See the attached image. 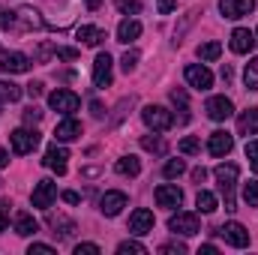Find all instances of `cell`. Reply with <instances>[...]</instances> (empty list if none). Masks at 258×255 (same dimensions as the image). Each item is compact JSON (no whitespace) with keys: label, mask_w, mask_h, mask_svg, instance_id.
I'll return each mask as SVG.
<instances>
[{"label":"cell","mask_w":258,"mask_h":255,"mask_svg":"<svg viewBox=\"0 0 258 255\" xmlns=\"http://www.w3.org/2000/svg\"><path fill=\"white\" fill-rule=\"evenodd\" d=\"M216 180H219V192L225 195V210H234V180H237V165L225 162V165H216Z\"/></svg>","instance_id":"cell-1"},{"label":"cell","mask_w":258,"mask_h":255,"mask_svg":"<svg viewBox=\"0 0 258 255\" xmlns=\"http://www.w3.org/2000/svg\"><path fill=\"white\" fill-rule=\"evenodd\" d=\"M141 117H144V123L153 132H168V129L174 126V114L168 108H162V105H147L141 111Z\"/></svg>","instance_id":"cell-2"},{"label":"cell","mask_w":258,"mask_h":255,"mask_svg":"<svg viewBox=\"0 0 258 255\" xmlns=\"http://www.w3.org/2000/svg\"><path fill=\"white\" fill-rule=\"evenodd\" d=\"M9 141H12V150L24 156V153L36 150V144H39V132H36V129H15V132L9 135Z\"/></svg>","instance_id":"cell-3"},{"label":"cell","mask_w":258,"mask_h":255,"mask_svg":"<svg viewBox=\"0 0 258 255\" xmlns=\"http://www.w3.org/2000/svg\"><path fill=\"white\" fill-rule=\"evenodd\" d=\"M168 228H171L174 234H183V237H192V234H198V228H201V222H198V216H195V213H174V216L168 219Z\"/></svg>","instance_id":"cell-4"},{"label":"cell","mask_w":258,"mask_h":255,"mask_svg":"<svg viewBox=\"0 0 258 255\" xmlns=\"http://www.w3.org/2000/svg\"><path fill=\"white\" fill-rule=\"evenodd\" d=\"M48 105H51L54 111H60V114H75L78 105H81V99H78L72 90H54V93L48 96Z\"/></svg>","instance_id":"cell-5"},{"label":"cell","mask_w":258,"mask_h":255,"mask_svg":"<svg viewBox=\"0 0 258 255\" xmlns=\"http://www.w3.org/2000/svg\"><path fill=\"white\" fill-rule=\"evenodd\" d=\"M54 198H57V183H54V180H39L36 189H33V195H30L33 207H39V210H48V207L54 204Z\"/></svg>","instance_id":"cell-6"},{"label":"cell","mask_w":258,"mask_h":255,"mask_svg":"<svg viewBox=\"0 0 258 255\" xmlns=\"http://www.w3.org/2000/svg\"><path fill=\"white\" fill-rule=\"evenodd\" d=\"M219 234H222V240H225L228 246H237V249L249 246V231H246L240 222H225V225L219 228Z\"/></svg>","instance_id":"cell-7"},{"label":"cell","mask_w":258,"mask_h":255,"mask_svg":"<svg viewBox=\"0 0 258 255\" xmlns=\"http://www.w3.org/2000/svg\"><path fill=\"white\" fill-rule=\"evenodd\" d=\"M204 111H207L210 120H228L234 114V105H231L228 96H210L207 105H204Z\"/></svg>","instance_id":"cell-8"},{"label":"cell","mask_w":258,"mask_h":255,"mask_svg":"<svg viewBox=\"0 0 258 255\" xmlns=\"http://www.w3.org/2000/svg\"><path fill=\"white\" fill-rule=\"evenodd\" d=\"M153 198H156V204H159V207H168V210L183 204V192L177 189V186H171V183H162V186H156Z\"/></svg>","instance_id":"cell-9"},{"label":"cell","mask_w":258,"mask_h":255,"mask_svg":"<svg viewBox=\"0 0 258 255\" xmlns=\"http://www.w3.org/2000/svg\"><path fill=\"white\" fill-rule=\"evenodd\" d=\"M186 81L192 84L195 90H210L213 87V75L207 66H198V63H189L186 66Z\"/></svg>","instance_id":"cell-10"},{"label":"cell","mask_w":258,"mask_h":255,"mask_svg":"<svg viewBox=\"0 0 258 255\" xmlns=\"http://www.w3.org/2000/svg\"><path fill=\"white\" fill-rule=\"evenodd\" d=\"M111 57H108V51L105 54H99L96 60H93V84L96 87H111Z\"/></svg>","instance_id":"cell-11"},{"label":"cell","mask_w":258,"mask_h":255,"mask_svg":"<svg viewBox=\"0 0 258 255\" xmlns=\"http://www.w3.org/2000/svg\"><path fill=\"white\" fill-rule=\"evenodd\" d=\"M255 9V0H219V12L225 18H243Z\"/></svg>","instance_id":"cell-12"},{"label":"cell","mask_w":258,"mask_h":255,"mask_svg":"<svg viewBox=\"0 0 258 255\" xmlns=\"http://www.w3.org/2000/svg\"><path fill=\"white\" fill-rule=\"evenodd\" d=\"M231 147H234V138H231L225 129H216V132H210L207 150H210L213 156H225V153H231Z\"/></svg>","instance_id":"cell-13"},{"label":"cell","mask_w":258,"mask_h":255,"mask_svg":"<svg viewBox=\"0 0 258 255\" xmlns=\"http://www.w3.org/2000/svg\"><path fill=\"white\" fill-rule=\"evenodd\" d=\"M129 231L132 234H150L153 231V213L147 207H138L132 216H129Z\"/></svg>","instance_id":"cell-14"},{"label":"cell","mask_w":258,"mask_h":255,"mask_svg":"<svg viewBox=\"0 0 258 255\" xmlns=\"http://www.w3.org/2000/svg\"><path fill=\"white\" fill-rule=\"evenodd\" d=\"M0 69H3V72H9V75H21V72H27V69H30V57H27V54H21V51L3 54Z\"/></svg>","instance_id":"cell-15"},{"label":"cell","mask_w":258,"mask_h":255,"mask_svg":"<svg viewBox=\"0 0 258 255\" xmlns=\"http://www.w3.org/2000/svg\"><path fill=\"white\" fill-rule=\"evenodd\" d=\"M252 48H255V33L246 30V27H237V30L231 33V51H234V54H246V51H252Z\"/></svg>","instance_id":"cell-16"},{"label":"cell","mask_w":258,"mask_h":255,"mask_svg":"<svg viewBox=\"0 0 258 255\" xmlns=\"http://www.w3.org/2000/svg\"><path fill=\"white\" fill-rule=\"evenodd\" d=\"M45 165L51 168V171H57V174H66V168H69V150L66 147H48V153H45Z\"/></svg>","instance_id":"cell-17"},{"label":"cell","mask_w":258,"mask_h":255,"mask_svg":"<svg viewBox=\"0 0 258 255\" xmlns=\"http://www.w3.org/2000/svg\"><path fill=\"white\" fill-rule=\"evenodd\" d=\"M123 207H126V195H123V192H105V195L99 198V210H102L105 216H117Z\"/></svg>","instance_id":"cell-18"},{"label":"cell","mask_w":258,"mask_h":255,"mask_svg":"<svg viewBox=\"0 0 258 255\" xmlns=\"http://www.w3.org/2000/svg\"><path fill=\"white\" fill-rule=\"evenodd\" d=\"M48 228H51V234L57 237V240H69L72 234H75V222L72 219H66V216H48Z\"/></svg>","instance_id":"cell-19"},{"label":"cell","mask_w":258,"mask_h":255,"mask_svg":"<svg viewBox=\"0 0 258 255\" xmlns=\"http://www.w3.org/2000/svg\"><path fill=\"white\" fill-rule=\"evenodd\" d=\"M78 135H81V123H78L75 117H69V114H66V120H60L57 129H54V138H57V141H75Z\"/></svg>","instance_id":"cell-20"},{"label":"cell","mask_w":258,"mask_h":255,"mask_svg":"<svg viewBox=\"0 0 258 255\" xmlns=\"http://www.w3.org/2000/svg\"><path fill=\"white\" fill-rule=\"evenodd\" d=\"M237 129H240V135H255L258 132V108H246L237 117Z\"/></svg>","instance_id":"cell-21"},{"label":"cell","mask_w":258,"mask_h":255,"mask_svg":"<svg viewBox=\"0 0 258 255\" xmlns=\"http://www.w3.org/2000/svg\"><path fill=\"white\" fill-rule=\"evenodd\" d=\"M78 39L84 42V45H102L105 39H108V33L105 30H99V27H78Z\"/></svg>","instance_id":"cell-22"},{"label":"cell","mask_w":258,"mask_h":255,"mask_svg":"<svg viewBox=\"0 0 258 255\" xmlns=\"http://www.w3.org/2000/svg\"><path fill=\"white\" fill-rule=\"evenodd\" d=\"M36 231H39V225H36V219H33L30 213H15V234L30 237V234H36Z\"/></svg>","instance_id":"cell-23"},{"label":"cell","mask_w":258,"mask_h":255,"mask_svg":"<svg viewBox=\"0 0 258 255\" xmlns=\"http://www.w3.org/2000/svg\"><path fill=\"white\" fill-rule=\"evenodd\" d=\"M138 36H141V24H138L135 18L120 21V27H117V39H120V42H132V39H138Z\"/></svg>","instance_id":"cell-24"},{"label":"cell","mask_w":258,"mask_h":255,"mask_svg":"<svg viewBox=\"0 0 258 255\" xmlns=\"http://www.w3.org/2000/svg\"><path fill=\"white\" fill-rule=\"evenodd\" d=\"M138 171H141V159H138V156H123V159H117V174H123V177H138Z\"/></svg>","instance_id":"cell-25"},{"label":"cell","mask_w":258,"mask_h":255,"mask_svg":"<svg viewBox=\"0 0 258 255\" xmlns=\"http://www.w3.org/2000/svg\"><path fill=\"white\" fill-rule=\"evenodd\" d=\"M21 99V87L12 81H0V102H15Z\"/></svg>","instance_id":"cell-26"},{"label":"cell","mask_w":258,"mask_h":255,"mask_svg":"<svg viewBox=\"0 0 258 255\" xmlns=\"http://www.w3.org/2000/svg\"><path fill=\"white\" fill-rule=\"evenodd\" d=\"M195 204H198L201 213H213V210H216V195L207 192V189H201L198 192V198H195Z\"/></svg>","instance_id":"cell-27"},{"label":"cell","mask_w":258,"mask_h":255,"mask_svg":"<svg viewBox=\"0 0 258 255\" xmlns=\"http://www.w3.org/2000/svg\"><path fill=\"white\" fill-rule=\"evenodd\" d=\"M222 54V45L219 42H204V45H198V57L201 60H216Z\"/></svg>","instance_id":"cell-28"},{"label":"cell","mask_w":258,"mask_h":255,"mask_svg":"<svg viewBox=\"0 0 258 255\" xmlns=\"http://www.w3.org/2000/svg\"><path fill=\"white\" fill-rule=\"evenodd\" d=\"M183 171H186V162H183V159H168V162H165V168H162V174H165L168 180L180 177Z\"/></svg>","instance_id":"cell-29"},{"label":"cell","mask_w":258,"mask_h":255,"mask_svg":"<svg viewBox=\"0 0 258 255\" xmlns=\"http://www.w3.org/2000/svg\"><path fill=\"white\" fill-rule=\"evenodd\" d=\"M243 81H246V87H249V90H258V57H252V60L246 63Z\"/></svg>","instance_id":"cell-30"},{"label":"cell","mask_w":258,"mask_h":255,"mask_svg":"<svg viewBox=\"0 0 258 255\" xmlns=\"http://www.w3.org/2000/svg\"><path fill=\"white\" fill-rule=\"evenodd\" d=\"M141 147L150 150V153H165V141H162V138H150V135H144V138H141Z\"/></svg>","instance_id":"cell-31"},{"label":"cell","mask_w":258,"mask_h":255,"mask_svg":"<svg viewBox=\"0 0 258 255\" xmlns=\"http://www.w3.org/2000/svg\"><path fill=\"white\" fill-rule=\"evenodd\" d=\"M243 201H246L249 207H258V180H249V183L243 186Z\"/></svg>","instance_id":"cell-32"},{"label":"cell","mask_w":258,"mask_h":255,"mask_svg":"<svg viewBox=\"0 0 258 255\" xmlns=\"http://www.w3.org/2000/svg\"><path fill=\"white\" fill-rule=\"evenodd\" d=\"M18 15H21L24 27H39V24H42V21H39V12H36V9H21Z\"/></svg>","instance_id":"cell-33"},{"label":"cell","mask_w":258,"mask_h":255,"mask_svg":"<svg viewBox=\"0 0 258 255\" xmlns=\"http://www.w3.org/2000/svg\"><path fill=\"white\" fill-rule=\"evenodd\" d=\"M117 252H120V255H129V252H135V255H144L147 249H144L141 243H135V240H123V243L117 246Z\"/></svg>","instance_id":"cell-34"},{"label":"cell","mask_w":258,"mask_h":255,"mask_svg":"<svg viewBox=\"0 0 258 255\" xmlns=\"http://www.w3.org/2000/svg\"><path fill=\"white\" fill-rule=\"evenodd\" d=\"M198 150H201V138L189 135V138L180 141V153H198Z\"/></svg>","instance_id":"cell-35"},{"label":"cell","mask_w":258,"mask_h":255,"mask_svg":"<svg viewBox=\"0 0 258 255\" xmlns=\"http://www.w3.org/2000/svg\"><path fill=\"white\" fill-rule=\"evenodd\" d=\"M246 159H249V168L258 174V141H249L246 144Z\"/></svg>","instance_id":"cell-36"},{"label":"cell","mask_w":258,"mask_h":255,"mask_svg":"<svg viewBox=\"0 0 258 255\" xmlns=\"http://www.w3.org/2000/svg\"><path fill=\"white\" fill-rule=\"evenodd\" d=\"M15 18H18V15H15L12 9H0V30H9V27L15 24Z\"/></svg>","instance_id":"cell-37"},{"label":"cell","mask_w":258,"mask_h":255,"mask_svg":"<svg viewBox=\"0 0 258 255\" xmlns=\"http://www.w3.org/2000/svg\"><path fill=\"white\" fill-rule=\"evenodd\" d=\"M117 9H120L123 15H129V12L135 15V12L141 9V3H138V0H117Z\"/></svg>","instance_id":"cell-38"},{"label":"cell","mask_w":258,"mask_h":255,"mask_svg":"<svg viewBox=\"0 0 258 255\" xmlns=\"http://www.w3.org/2000/svg\"><path fill=\"white\" fill-rule=\"evenodd\" d=\"M171 102L186 111V90H183V87H174V90H171Z\"/></svg>","instance_id":"cell-39"},{"label":"cell","mask_w":258,"mask_h":255,"mask_svg":"<svg viewBox=\"0 0 258 255\" xmlns=\"http://www.w3.org/2000/svg\"><path fill=\"white\" fill-rule=\"evenodd\" d=\"M135 63H138V51H126V54H123V60H120V66H123L126 72H132Z\"/></svg>","instance_id":"cell-40"},{"label":"cell","mask_w":258,"mask_h":255,"mask_svg":"<svg viewBox=\"0 0 258 255\" xmlns=\"http://www.w3.org/2000/svg\"><path fill=\"white\" fill-rule=\"evenodd\" d=\"M42 120V111L36 108V105H30L27 111H24V123H39Z\"/></svg>","instance_id":"cell-41"},{"label":"cell","mask_w":258,"mask_h":255,"mask_svg":"<svg viewBox=\"0 0 258 255\" xmlns=\"http://www.w3.org/2000/svg\"><path fill=\"white\" fill-rule=\"evenodd\" d=\"M75 255H99V246L96 243H78L75 246Z\"/></svg>","instance_id":"cell-42"},{"label":"cell","mask_w":258,"mask_h":255,"mask_svg":"<svg viewBox=\"0 0 258 255\" xmlns=\"http://www.w3.org/2000/svg\"><path fill=\"white\" fill-rule=\"evenodd\" d=\"M159 252H165V255H183L186 252V246H183V243H165V246H162V249H159Z\"/></svg>","instance_id":"cell-43"},{"label":"cell","mask_w":258,"mask_h":255,"mask_svg":"<svg viewBox=\"0 0 258 255\" xmlns=\"http://www.w3.org/2000/svg\"><path fill=\"white\" fill-rule=\"evenodd\" d=\"M156 6H159V12L165 15V12H171V9H177V0H156Z\"/></svg>","instance_id":"cell-44"},{"label":"cell","mask_w":258,"mask_h":255,"mask_svg":"<svg viewBox=\"0 0 258 255\" xmlns=\"http://www.w3.org/2000/svg\"><path fill=\"white\" fill-rule=\"evenodd\" d=\"M33 252H39V255H54V249H51V246H45V243H33V246H30V255Z\"/></svg>","instance_id":"cell-45"},{"label":"cell","mask_w":258,"mask_h":255,"mask_svg":"<svg viewBox=\"0 0 258 255\" xmlns=\"http://www.w3.org/2000/svg\"><path fill=\"white\" fill-rule=\"evenodd\" d=\"M57 57H63V60H75L78 51H75V48H57Z\"/></svg>","instance_id":"cell-46"},{"label":"cell","mask_w":258,"mask_h":255,"mask_svg":"<svg viewBox=\"0 0 258 255\" xmlns=\"http://www.w3.org/2000/svg\"><path fill=\"white\" fill-rule=\"evenodd\" d=\"M27 93H30V99H36V96L42 93V84H39V81H30V84H27Z\"/></svg>","instance_id":"cell-47"},{"label":"cell","mask_w":258,"mask_h":255,"mask_svg":"<svg viewBox=\"0 0 258 255\" xmlns=\"http://www.w3.org/2000/svg\"><path fill=\"white\" fill-rule=\"evenodd\" d=\"M90 114H93V117H102V114H105L102 102H96V99H93V102H90Z\"/></svg>","instance_id":"cell-48"},{"label":"cell","mask_w":258,"mask_h":255,"mask_svg":"<svg viewBox=\"0 0 258 255\" xmlns=\"http://www.w3.org/2000/svg\"><path fill=\"white\" fill-rule=\"evenodd\" d=\"M192 180H195V183H204V180H207V171H204V168H195V171H192Z\"/></svg>","instance_id":"cell-49"},{"label":"cell","mask_w":258,"mask_h":255,"mask_svg":"<svg viewBox=\"0 0 258 255\" xmlns=\"http://www.w3.org/2000/svg\"><path fill=\"white\" fill-rule=\"evenodd\" d=\"M63 201H66V204H78V201H81V195H78V192H63Z\"/></svg>","instance_id":"cell-50"},{"label":"cell","mask_w":258,"mask_h":255,"mask_svg":"<svg viewBox=\"0 0 258 255\" xmlns=\"http://www.w3.org/2000/svg\"><path fill=\"white\" fill-rule=\"evenodd\" d=\"M222 81H225V84L231 81V66L228 63H222Z\"/></svg>","instance_id":"cell-51"},{"label":"cell","mask_w":258,"mask_h":255,"mask_svg":"<svg viewBox=\"0 0 258 255\" xmlns=\"http://www.w3.org/2000/svg\"><path fill=\"white\" fill-rule=\"evenodd\" d=\"M9 165V153L6 150H0V168H6Z\"/></svg>","instance_id":"cell-52"},{"label":"cell","mask_w":258,"mask_h":255,"mask_svg":"<svg viewBox=\"0 0 258 255\" xmlns=\"http://www.w3.org/2000/svg\"><path fill=\"white\" fill-rule=\"evenodd\" d=\"M6 231V210H0V234Z\"/></svg>","instance_id":"cell-53"},{"label":"cell","mask_w":258,"mask_h":255,"mask_svg":"<svg viewBox=\"0 0 258 255\" xmlns=\"http://www.w3.org/2000/svg\"><path fill=\"white\" fill-rule=\"evenodd\" d=\"M84 3H87L90 9H99V6H102V0H84Z\"/></svg>","instance_id":"cell-54"}]
</instances>
